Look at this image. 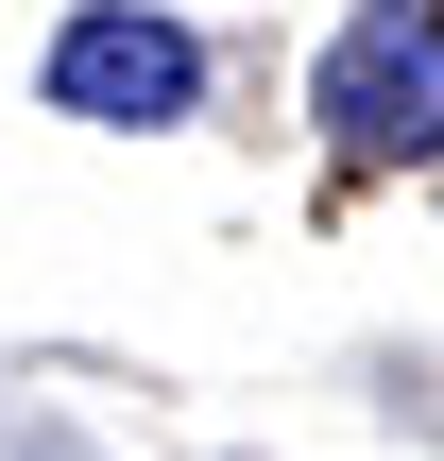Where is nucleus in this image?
<instances>
[{
	"label": "nucleus",
	"mask_w": 444,
	"mask_h": 461,
	"mask_svg": "<svg viewBox=\"0 0 444 461\" xmlns=\"http://www.w3.org/2000/svg\"><path fill=\"white\" fill-rule=\"evenodd\" d=\"M51 120H103V137H171V120H205V34L188 17H154V0H86L68 34H51Z\"/></svg>",
	"instance_id": "1"
},
{
	"label": "nucleus",
	"mask_w": 444,
	"mask_h": 461,
	"mask_svg": "<svg viewBox=\"0 0 444 461\" xmlns=\"http://www.w3.org/2000/svg\"><path fill=\"white\" fill-rule=\"evenodd\" d=\"M325 137L342 154H376V171H411L444 154V17L428 0H376V17H342V51H325Z\"/></svg>",
	"instance_id": "2"
}]
</instances>
